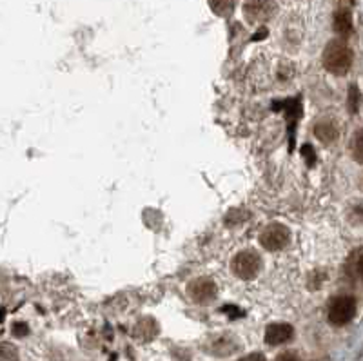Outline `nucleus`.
<instances>
[{"instance_id":"1","label":"nucleus","mask_w":363,"mask_h":361,"mask_svg":"<svg viewBox=\"0 0 363 361\" xmlns=\"http://www.w3.org/2000/svg\"><path fill=\"white\" fill-rule=\"evenodd\" d=\"M322 62H324V68L329 73L336 75V77H344L353 66V51L345 44V40H331L329 44L325 46Z\"/></svg>"},{"instance_id":"2","label":"nucleus","mask_w":363,"mask_h":361,"mask_svg":"<svg viewBox=\"0 0 363 361\" xmlns=\"http://www.w3.org/2000/svg\"><path fill=\"white\" fill-rule=\"evenodd\" d=\"M231 269L240 280H255L262 271V258L255 251H240L233 260Z\"/></svg>"},{"instance_id":"3","label":"nucleus","mask_w":363,"mask_h":361,"mask_svg":"<svg viewBox=\"0 0 363 361\" xmlns=\"http://www.w3.org/2000/svg\"><path fill=\"white\" fill-rule=\"evenodd\" d=\"M276 13L275 0H246L244 15L251 24H265Z\"/></svg>"},{"instance_id":"4","label":"nucleus","mask_w":363,"mask_h":361,"mask_svg":"<svg viewBox=\"0 0 363 361\" xmlns=\"http://www.w3.org/2000/svg\"><path fill=\"white\" fill-rule=\"evenodd\" d=\"M356 316V302L353 296H338L329 305V322L333 325H347Z\"/></svg>"},{"instance_id":"5","label":"nucleus","mask_w":363,"mask_h":361,"mask_svg":"<svg viewBox=\"0 0 363 361\" xmlns=\"http://www.w3.org/2000/svg\"><path fill=\"white\" fill-rule=\"evenodd\" d=\"M291 242V231L282 224L267 225L260 235V244L267 251H282Z\"/></svg>"},{"instance_id":"6","label":"nucleus","mask_w":363,"mask_h":361,"mask_svg":"<svg viewBox=\"0 0 363 361\" xmlns=\"http://www.w3.org/2000/svg\"><path fill=\"white\" fill-rule=\"evenodd\" d=\"M187 293L197 303H209L216 296V285L209 278H197L189 283Z\"/></svg>"},{"instance_id":"7","label":"nucleus","mask_w":363,"mask_h":361,"mask_svg":"<svg viewBox=\"0 0 363 361\" xmlns=\"http://www.w3.org/2000/svg\"><path fill=\"white\" fill-rule=\"evenodd\" d=\"M295 336V329L289 323H271L265 329V343L267 345H284Z\"/></svg>"},{"instance_id":"8","label":"nucleus","mask_w":363,"mask_h":361,"mask_svg":"<svg viewBox=\"0 0 363 361\" xmlns=\"http://www.w3.org/2000/svg\"><path fill=\"white\" fill-rule=\"evenodd\" d=\"M334 31L340 33L342 37H347L351 31H353V17H351V11L349 10H340L336 15H334Z\"/></svg>"},{"instance_id":"9","label":"nucleus","mask_w":363,"mask_h":361,"mask_svg":"<svg viewBox=\"0 0 363 361\" xmlns=\"http://www.w3.org/2000/svg\"><path fill=\"white\" fill-rule=\"evenodd\" d=\"M314 135L324 142V144H331L338 138V129L333 122H318L314 127Z\"/></svg>"},{"instance_id":"10","label":"nucleus","mask_w":363,"mask_h":361,"mask_svg":"<svg viewBox=\"0 0 363 361\" xmlns=\"http://www.w3.org/2000/svg\"><path fill=\"white\" fill-rule=\"evenodd\" d=\"M207 2H209V8H211L215 15L227 19V17L233 15L238 0H207Z\"/></svg>"},{"instance_id":"11","label":"nucleus","mask_w":363,"mask_h":361,"mask_svg":"<svg viewBox=\"0 0 363 361\" xmlns=\"http://www.w3.org/2000/svg\"><path fill=\"white\" fill-rule=\"evenodd\" d=\"M149 323H151V318H146V320H142V322L138 323L137 329H135V336L144 340V342H149V340H153V338L157 336L158 329H151V331H149Z\"/></svg>"},{"instance_id":"12","label":"nucleus","mask_w":363,"mask_h":361,"mask_svg":"<svg viewBox=\"0 0 363 361\" xmlns=\"http://www.w3.org/2000/svg\"><path fill=\"white\" fill-rule=\"evenodd\" d=\"M19 360V351L17 347H13L11 343L4 342L0 345V361H17Z\"/></svg>"},{"instance_id":"13","label":"nucleus","mask_w":363,"mask_h":361,"mask_svg":"<svg viewBox=\"0 0 363 361\" xmlns=\"http://www.w3.org/2000/svg\"><path fill=\"white\" fill-rule=\"evenodd\" d=\"M353 157L354 160L363 164V129H360L353 138Z\"/></svg>"},{"instance_id":"14","label":"nucleus","mask_w":363,"mask_h":361,"mask_svg":"<svg viewBox=\"0 0 363 361\" xmlns=\"http://www.w3.org/2000/svg\"><path fill=\"white\" fill-rule=\"evenodd\" d=\"M347 104H349V111H351V113H358V109H360L358 86H351V88H349Z\"/></svg>"},{"instance_id":"15","label":"nucleus","mask_w":363,"mask_h":361,"mask_svg":"<svg viewBox=\"0 0 363 361\" xmlns=\"http://www.w3.org/2000/svg\"><path fill=\"white\" fill-rule=\"evenodd\" d=\"M13 332H15L17 336H26V334L30 332V329H28L26 323H15V325H13Z\"/></svg>"},{"instance_id":"16","label":"nucleus","mask_w":363,"mask_h":361,"mask_svg":"<svg viewBox=\"0 0 363 361\" xmlns=\"http://www.w3.org/2000/svg\"><path fill=\"white\" fill-rule=\"evenodd\" d=\"M238 361H265V356L262 352H253V354H247V356H244Z\"/></svg>"},{"instance_id":"17","label":"nucleus","mask_w":363,"mask_h":361,"mask_svg":"<svg viewBox=\"0 0 363 361\" xmlns=\"http://www.w3.org/2000/svg\"><path fill=\"white\" fill-rule=\"evenodd\" d=\"M354 267H356V273H358L360 278H363V251H360V254L356 256V264H354Z\"/></svg>"},{"instance_id":"18","label":"nucleus","mask_w":363,"mask_h":361,"mask_svg":"<svg viewBox=\"0 0 363 361\" xmlns=\"http://www.w3.org/2000/svg\"><path fill=\"white\" fill-rule=\"evenodd\" d=\"M280 361H298V360H295V358H291V356H284Z\"/></svg>"}]
</instances>
